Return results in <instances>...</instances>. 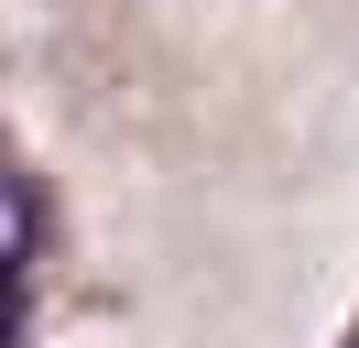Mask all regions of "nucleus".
<instances>
[{"label": "nucleus", "instance_id": "1", "mask_svg": "<svg viewBox=\"0 0 359 348\" xmlns=\"http://www.w3.org/2000/svg\"><path fill=\"white\" fill-rule=\"evenodd\" d=\"M22 239H33V207H22V185H11V174H0V272H11V261H22Z\"/></svg>", "mask_w": 359, "mask_h": 348}]
</instances>
